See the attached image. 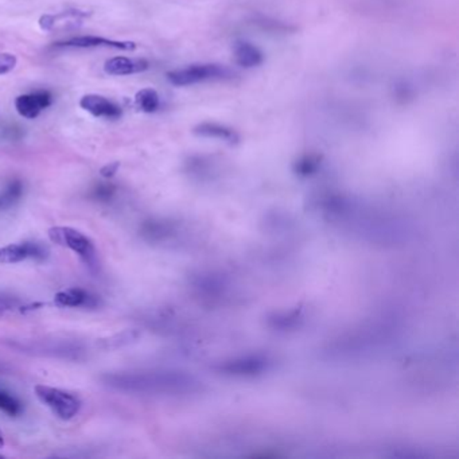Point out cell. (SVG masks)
Segmentation results:
<instances>
[{
  "label": "cell",
  "instance_id": "1",
  "mask_svg": "<svg viewBox=\"0 0 459 459\" xmlns=\"http://www.w3.org/2000/svg\"><path fill=\"white\" fill-rule=\"evenodd\" d=\"M101 381L113 391L137 394H175L192 385L187 377L176 373H110Z\"/></svg>",
  "mask_w": 459,
  "mask_h": 459
},
{
  "label": "cell",
  "instance_id": "2",
  "mask_svg": "<svg viewBox=\"0 0 459 459\" xmlns=\"http://www.w3.org/2000/svg\"><path fill=\"white\" fill-rule=\"evenodd\" d=\"M47 233L51 242L73 251L90 269L97 267L96 247L83 232L69 226H53Z\"/></svg>",
  "mask_w": 459,
  "mask_h": 459
},
{
  "label": "cell",
  "instance_id": "3",
  "mask_svg": "<svg viewBox=\"0 0 459 459\" xmlns=\"http://www.w3.org/2000/svg\"><path fill=\"white\" fill-rule=\"evenodd\" d=\"M34 391L41 403L49 407L54 415L58 416L62 420L73 419L81 410L80 399L62 390L47 385H37Z\"/></svg>",
  "mask_w": 459,
  "mask_h": 459
},
{
  "label": "cell",
  "instance_id": "4",
  "mask_svg": "<svg viewBox=\"0 0 459 459\" xmlns=\"http://www.w3.org/2000/svg\"><path fill=\"white\" fill-rule=\"evenodd\" d=\"M229 76H231L229 70L225 69L224 66L199 64V65H190L172 70L167 73V80L175 87H189L205 81L222 80Z\"/></svg>",
  "mask_w": 459,
  "mask_h": 459
},
{
  "label": "cell",
  "instance_id": "5",
  "mask_svg": "<svg viewBox=\"0 0 459 459\" xmlns=\"http://www.w3.org/2000/svg\"><path fill=\"white\" fill-rule=\"evenodd\" d=\"M49 248L42 242L23 241L14 242L0 248V262L1 264H15L27 259L37 262H44L49 258Z\"/></svg>",
  "mask_w": 459,
  "mask_h": 459
},
{
  "label": "cell",
  "instance_id": "6",
  "mask_svg": "<svg viewBox=\"0 0 459 459\" xmlns=\"http://www.w3.org/2000/svg\"><path fill=\"white\" fill-rule=\"evenodd\" d=\"M14 348L23 350L26 353L41 354V356H51V357H62V358H78L80 354L84 353L78 345L62 342V341H35L31 342H14Z\"/></svg>",
  "mask_w": 459,
  "mask_h": 459
},
{
  "label": "cell",
  "instance_id": "7",
  "mask_svg": "<svg viewBox=\"0 0 459 459\" xmlns=\"http://www.w3.org/2000/svg\"><path fill=\"white\" fill-rule=\"evenodd\" d=\"M56 47H65V49H115L123 51H133L136 49V44L131 41H116L108 40L104 37L97 35H83V37H73L65 41H60L54 44Z\"/></svg>",
  "mask_w": 459,
  "mask_h": 459
},
{
  "label": "cell",
  "instance_id": "8",
  "mask_svg": "<svg viewBox=\"0 0 459 459\" xmlns=\"http://www.w3.org/2000/svg\"><path fill=\"white\" fill-rule=\"evenodd\" d=\"M53 104V96L47 90H37L21 94L15 99V110L24 119H37L42 110Z\"/></svg>",
  "mask_w": 459,
  "mask_h": 459
},
{
  "label": "cell",
  "instance_id": "9",
  "mask_svg": "<svg viewBox=\"0 0 459 459\" xmlns=\"http://www.w3.org/2000/svg\"><path fill=\"white\" fill-rule=\"evenodd\" d=\"M80 107L94 117L115 120L123 115L120 106L100 94H85L80 100Z\"/></svg>",
  "mask_w": 459,
  "mask_h": 459
},
{
  "label": "cell",
  "instance_id": "10",
  "mask_svg": "<svg viewBox=\"0 0 459 459\" xmlns=\"http://www.w3.org/2000/svg\"><path fill=\"white\" fill-rule=\"evenodd\" d=\"M90 14H87L85 11H78V10H73V11H65V12H60L56 15L51 14H46L40 18V27L44 31H57V30H66V28H76L78 26H81L83 21L89 17Z\"/></svg>",
  "mask_w": 459,
  "mask_h": 459
},
{
  "label": "cell",
  "instance_id": "11",
  "mask_svg": "<svg viewBox=\"0 0 459 459\" xmlns=\"http://www.w3.org/2000/svg\"><path fill=\"white\" fill-rule=\"evenodd\" d=\"M54 302L58 307H85L94 308L99 306V299L93 294L83 288L73 287L60 291L54 297Z\"/></svg>",
  "mask_w": 459,
  "mask_h": 459
},
{
  "label": "cell",
  "instance_id": "12",
  "mask_svg": "<svg viewBox=\"0 0 459 459\" xmlns=\"http://www.w3.org/2000/svg\"><path fill=\"white\" fill-rule=\"evenodd\" d=\"M150 67V64L143 58H128V57H113L104 64V70L110 76H130L144 72Z\"/></svg>",
  "mask_w": 459,
  "mask_h": 459
},
{
  "label": "cell",
  "instance_id": "13",
  "mask_svg": "<svg viewBox=\"0 0 459 459\" xmlns=\"http://www.w3.org/2000/svg\"><path fill=\"white\" fill-rule=\"evenodd\" d=\"M236 62L244 67H255L262 62V53L259 47L249 42H240L235 47Z\"/></svg>",
  "mask_w": 459,
  "mask_h": 459
},
{
  "label": "cell",
  "instance_id": "14",
  "mask_svg": "<svg viewBox=\"0 0 459 459\" xmlns=\"http://www.w3.org/2000/svg\"><path fill=\"white\" fill-rule=\"evenodd\" d=\"M136 108L144 113H153L160 107V99L153 87H144L135 94Z\"/></svg>",
  "mask_w": 459,
  "mask_h": 459
},
{
  "label": "cell",
  "instance_id": "15",
  "mask_svg": "<svg viewBox=\"0 0 459 459\" xmlns=\"http://www.w3.org/2000/svg\"><path fill=\"white\" fill-rule=\"evenodd\" d=\"M196 133L205 136V137H215V139H221V140L231 142V143L237 142V135L235 132L224 126L216 124V123H203V124L198 126L196 128Z\"/></svg>",
  "mask_w": 459,
  "mask_h": 459
},
{
  "label": "cell",
  "instance_id": "16",
  "mask_svg": "<svg viewBox=\"0 0 459 459\" xmlns=\"http://www.w3.org/2000/svg\"><path fill=\"white\" fill-rule=\"evenodd\" d=\"M23 194V183L19 179L11 181L7 187L4 189V192L0 194V210H6L10 209L11 206H14Z\"/></svg>",
  "mask_w": 459,
  "mask_h": 459
},
{
  "label": "cell",
  "instance_id": "17",
  "mask_svg": "<svg viewBox=\"0 0 459 459\" xmlns=\"http://www.w3.org/2000/svg\"><path fill=\"white\" fill-rule=\"evenodd\" d=\"M0 411L11 417H15L22 414V404L17 397L0 391Z\"/></svg>",
  "mask_w": 459,
  "mask_h": 459
},
{
  "label": "cell",
  "instance_id": "18",
  "mask_svg": "<svg viewBox=\"0 0 459 459\" xmlns=\"http://www.w3.org/2000/svg\"><path fill=\"white\" fill-rule=\"evenodd\" d=\"M116 192V187L112 183H100L93 189V198L97 201H110Z\"/></svg>",
  "mask_w": 459,
  "mask_h": 459
},
{
  "label": "cell",
  "instance_id": "19",
  "mask_svg": "<svg viewBox=\"0 0 459 459\" xmlns=\"http://www.w3.org/2000/svg\"><path fill=\"white\" fill-rule=\"evenodd\" d=\"M17 57L11 53H0V76L7 74L17 66Z\"/></svg>",
  "mask_w": 459,
  "mask_h": 459
},
{
  "label": "cell",
  "instance_id": "20",
  "mask_svg": "<svg viewBox=\"0 0 459 459\" xmlns=\"http://www.w3.org/2000/svg\"><path fill=\"white\" fill-rule=\"evenodd\" d=\"M119 167H120V163H119V162L108 163V165H106V166L100 170V174H101L103 178H106V179H110V178H113L115 174L117 173Z\"/></svg>",
  "mask_w": 459,
  "mask_h": 459
},
{
  "label": "cell",
  "instance_id": "21",
  "mask_svg": "<svg viewBox=\"0 0 459 459\" xmlns=\"http://www.w3.org/2000/svg\"><path fill=\"white\" fill-rule=\"evenodd\" d=\"M17 306V302L8 298H0V315L4 314L6 311L12 310L14 307Z\"/></svg>",
  "mask_w": 459,
  "mask_h": 459
},
{
  "label": "cell",
  "instance_id": "22",
  "mask_svg": "<svg viewBox=\"0 0 459 459\" xmlns=\"http://www.w3.org/2000/svg\"><path fill=\"white\" fill-rule=\"evenodd\" d=\"M4 444V437H3V434H1V431H0V447Z\"/></svg>",
  "mask_w": 459,
  "mask_h": 459
}]
</instances>
